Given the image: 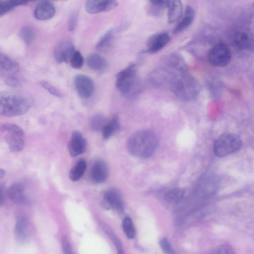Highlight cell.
<instances>
[{
	"label": "cell",
	"instance_id": "18",
	"mask_svg": "<svg viewBox=\"0 0 254 254\" xmlns=\"http://www.w3.org/2000/svg\"><path fill=\"white\" fill-rule=\"evenodd\" d=\"M234 43L241 50H251L254 47V39L253 36L245 30L238 31L235 33Z\"/></svg>",
	"mask_w": 254,
	"mask_h": 254
},
{
	"label": "cell",
	"instance_id": "39",
	"mask_svg": "<svg viewBox=\"0 0 254 254\" xmlns=\"http://www.w3.org/2000/svg\"><path fill=\"white\" fill-rule=\"evenodd\" d=\"M6 189L5 186L1 185V195H0V203L2 205L4 202L5 200V196L6 194Z\"/></svg>",
	"mask_w": 254,
	"mask_h": 254
},
{
	"label": "cell",
	"instance_id": "34",
	"mask_svg": "<svg viewBox=\"0 0 254 254\" xmlns=\"http://www.w3.org/2000/svg\"><path fill=\"white\" fill-rule=\"evenodd\" d=\"M160 244L165 254H176L167 238H162L161 240Z\"/></svg>",
	"mask_w": 254,
	"mask_h": 254
},
{
	"label": "cell",
	"instance_id": "2",
	"mask_svg": "<svg viewBox=\"0 0 254 254\" xmlns=\"http://www.w3.org/2000/svg\"><path fill=\"white\" fill-rule=\"evenodd\" d=\"M32 99L23 94L2 92L0 95V114L6 117L23 115L32 106Z\"/></svg>",
	"mask_w": 254,
	"mask_h": 254
},
{
	"label": "cell",
	"instance_id": "33",
	"mask_svg": "<svg viewBox=\"0 0 254 254\" xmlns=\"http://www.w3.org/2000/svg\"><path fill=\"white\" fill-rule=\"evenodd\" d=\"M210 254H235V252L231 245L223 244L217 247Z\"/></svg>",
	"mask_w": 254,
	"mask_h": 254
},
{
	"label": "cell",
	"instance_id": "30",
	"mask_svg": "<svg viewBox=\"0 0 254 254\" xmlns=\"http://www.w3.org/2000/svg\"><path fill=\"white\" fill-rule=\"evenodd\" d=\"M123 229L126 236L133 239L135 236V230L132 221L129 217H126L123 222Z\"/></svg>",
	"mask_w": 254,
	"mask_h": 254
},
{
	"label": "cell",
	"instance_id": "10",
	"mask_svg": "<svg viewBox=\"0 0 254 254\" xmlns=\"http://www.w3.org/2000/svg\"><path fill=\"white\" fill-rule=\"evenodd\" d=\"M74 83L77 92L81 97L88 99L92 95L95 86L90 77L83 74L78 75L75 77Z\"/></svg>",
	"mask_w": 254,
	"mask_h": 254
},
{
	"label": "cell",
	"instance_id": "31",
	"mask_svg": "<svg viewBox=\"0 0 254 254\" xmlns=\"http://www.w3.org/2000/svg\"><path fill=\"white\" fill-rule=\"evenodd\" d=\"M70 62L72 68L76 69H80L82 68L84 65V59L80 51H76L73 56H72Z\"/></svg>",
	"mask_w": 254,
	"mask_h": 254
},
{
	"label": "cell",
	"instance_id": "4",
	"mask_svg": "<svg viewBox=\"0 0 254 254\" xmlns=\"http://www.w3.org/2000/svg\"><path fill=\"white\" fill-rule=\"evenodd\" d=\"M242 146V140L237 135L231 133L225 134L215 140L213 152L217 157H225L237 152Z\"/></svg>",
	"mask_w": 254,
	"mask_h": 254
},
{
	"label": "cell",
	"instance_id": "13",
	"mask_svg": "<svg viewBox=\"0 0 254 254\" xmlns=\"http://www.w3.org/2000/svg\"><path fill=\"white\" fill-rule=\"evenodd\" d=\"M170 35L166 32H160L153 35L147 45V51L155 53L163 49L170 42Z\"/></svg>",
	"mask_w": 254,
	"mask_h": 254
},
{
	"label": "cell",
	"instance_id": "9",
	"mask_svg": "<svg viewBox=\"0 0 254 254\" xmlns=\"http://www.w3.org/2000/svg\"><path fill=\"white\" fill-rule=\"evenodd\" d=\"M19 64L6 54L0 53V76L6 80L16 77L19 71Z\"/></svg>",
	"mask_w": 254,
	"mask_h": 254
},
{
	"label": "cell",
	"instance_id": "36",
	"mask_svg": "<svg viewBox=\"0 0 254 254\" xmlns=\"http://www.w3.org/2000/svg\"><path fill=\"white\" fill-rule=\"evenodd\" d=\"M171 1L169 0H156V1H151L152 6L155 8L162 9L164 8H168Z\"/></svg>",
	"mask_w": 254,
	"mask_h": 254
},
{
	"label": "cell",
	"instance_id": "28",
	"mask_svg": "<svg viewBox=\"0 0 254 254\" xmlns=\"http://www.w3.org/2000/svg\"><path fill=\"white\" fill-rule=\"evenodd\" d=\"M108 122L106 118L101 114H97L93 116L90 122V126L92 130L99 132L103 130Z\"/></svg>",
	"mask_w": 254,
	"mask_h": 254
},
{
	"label": "cell",
	"instance_id": "19",
	"mask_svg": "<svg viewBox=\"0 0 254 254\" xmlns=\"http://www.w3.org/2000/svg\"><path fill=\"white\" fill-rule=\"evenodd\" d=\"M115 39V30L113 29L108 30L98 42L96 49L101 52L110 51L114 45Z\"/></svg>",
	"mask_w": 254,
	"mask_h": 254
},
{
	"label": "cell",
	"instance_id": "7",
	"mask_svg": "<svg viewBox=\"0 0 254 254\" xmlns=\"http://www.w3.org/2000/svg\"><path fill=\"white\" fill-rule=\"evenodd\" d=\"M231 59V52L229 46L225 43L215 45L209 50L208 60L210 64L216 67L227 66Z\"/></svg>",
	"mask_w": 254,
	"mask_h": 254
},
{
	"label": "cell",
	"instance_id": "32",
	"mask_svg": "<svg viewBox=\"0 0 254 254\" xmlns=\"http://www.w3.org/2000/svg\"><path fill=\"white\" fill-rule=\"evenodd\" d=\"M40 84L50 94L59 98L62 97L63 95L61 92L49 82L42 81L40 82Z\"/></svg>",
	"mask_w": 254,
	"mask_h": 254
},
{
	"label": "cell",
	"instance_id": "6",
	"mask_svg": "<svg viewBox=\"0 0 254 254\" xmlns=\"http://www.w3.org/2000/svg\"><path fill=\"white\" fill-rule=\"evenodd\" d=\"M1 131L11 152L18 153L23 150L24 136L21 128L14 124L7 123L2 125Z\"/></svg>",
	"mask_w": 254,
	"mask_h": 254
},
{
	"label": "cell",
	"instance_id": "27",
	"mask_svg": "<svg viewBox=\"0 0 254 254\" xmlns=\"http://www.w3.org/2000/svg\"><path fill=\"white\" fill-rule=\"evenodd\" d=\"M185 190L181 188H174L168 191L165 195L166 201L171 204H176L183 199Z\"/></svg>",
	"mask_w": 254,
	"mask_h": 254
},
{
	"label": "cell",
	"instance_id": "5",
	"mask_svg": "<svg viewBox=\"0 0 254 254\" xmlns=\"http://www.w3.org/2000/svg\"><path fill=\"white\" fill-rule=\"evenodd\" d=\"M137 80V69L132 64L118 72L116 76V87L124 96H129L134 90Z\"/></svg>",
	"mask_w": 254,
	"mask_h": 254
},
{
	"label": "cell",
	"instance_id": "22",
	"mask_svg": "<svg viewBox=\"0 0 254 254\" xmlns=\"http://www.w3.org/2000/svg\"><path fill=\"white\" fill-rule=\"evenodd\" d=\"M87 64L89 67L94 70L101 71L105 69L108 65L107 60L100 55L93 53L87 58Z\"/></svg>",
	"mask_w": 254,
	"mask_h": 254
},
{
	"label": "cell",
	"instance_id": "15",
	"mask_svg": "<svg viewBox=\"0 0 254 254\" xmlns=\"http://www.w3.org/2000/svg\"><path fill=\"white\" fill-rule=\"evenodd\" d=\"M102 205L107 209H114L118 211L123 209V202L120 193L113 189L104 192Z\"/></svg>",
	"mask_w": 254,
	"mask_h": 254
},
{
	"label": "cell",
	"instance_id": "35",
	"mask_svg": "<svg viewBox=\"0 0 254 254\" xmlns=\"http://www.w3.org/2000/svg\"><path fill=\"white\" fill-rule=\"evenodd\" d=\"M78 17L77 13H72L70 15L68 21V28L69 31H72L75 30L78 21Z\"/></svg>",
	"mask_w": 254,
	"mask_h": 254
},
{
	"label": "cell",
	"instance_id": "17",
	"mask_svg": "<svg viewBox=\"0 0 254 254\" xmlns=\"http://www.w3.org/2000/svg\"><path fill=\"white\" fill-rule=\"evenodd\" d=\"M55 13L54 4L49 1L39 2L35 7L34 17L39 20L45 21L52 18Z\"/></svg>",
	"mask_w": 254,
	"mask_h": 254
},
{
	"label": "cell",
	"instance_id": "21",
	"mask_svg": "<svg viewBox=\"0 0 254 254\" xmlns=\"http://www.w3.org/2000/svg\"><path fill=\"white\" fill-rule=\"evenodd\" d=\"M195 17L194 9L190 5H187L185 10V16L175 27L174 32L178 34L184 31L189 28L193 22Z\"/></svg>",
	"mask_w": 254,
	"mask_h": 254
},
{
	"label": "cell",
	"instance_id": "29",
	"mask_svg": "<svg viewBox=\"0 0 254 254\" xmlns=\"http://www.w3.org/2000/svg\"><path fill=\"white\" fill-rule=\"evenodd\" d=\"M20 38L26 44L30 45L33 43L35 38V31L30 25H25L20 32Z\"/></svg>",
	"mask_w": 254,
	"mask_h": 254
},
{
	"label": "cell",
	"instance_id": "11",
	"mask_svg": "<svg viewBox=\"0 0 254 254\" xmlns=\"http://www.w3.org/2000/svg\"><path fill=\"white\" fill-rule=\"evenodd\" d=\"M87 149V141L79 131L72 133L68 144V150L71 157H76L83 154Z\"/></svg>",
	"mask_w": 254,
	"mask_h": 254
},
{
	"label": "cell",
	"instance_id": "3",
	"mask_svg": "<svg viewBox=\"0 0 254 254\" xmlns=\"http://www.w3.org/2000/svg\"><path fill=\"white\" fill-rule=\"evenodd\" d=\"M170 89L176 97L185 101L195 99L200 92L198 83L187 72L175 77L170 84Z\"/></svg>",
	"mask_w": 254,
	"mask_h": 254
},
{
	"label": "cell",
	"instance_id": "23",
	"mask_svg": "<svg viewBox=\"0 0 254 254\" xmlns=\"http://www.w3.org/2000/svg\"><path fill=\"white\" fill-rule=\"evenodd\" d=\"M28 223L24 218L20 219L17 222L15 233L17 239L21 242H24L28 237Z\"/></svg>",
	"mask_w": 254,
	"mask_h": 254
},
{
	"label": "cell",
	"instance_id": "38",
	"mask_svg": "<svg viewBox=\"0 0 254 254\" xmlns=\"http://www.w3.org/2000/svg\"><path fill=\"white\" fill-rule=\"evenodd\" d=\"M6 83L9 86L17 87L20 85V82L17 77L10 78L5 80Z\"/></svg>",
	"mask_w": 254,
	"mask_h": 254
},
{
	"label": "cell",
	"instance_id": "25",
	"mask_svg": "<svg viewBox=\"0 0 254 254\" xmlns=\"http://www.w3.org/2000/svg\"><path fill=\"white\" fill-rule=\"evenodd\" d=\"M119 128V121L117 116H115L109 121L102 130L103 138L107 139L111 138Z\"/></svg>",
	"mask_w": 254,
	"mask_h": 254
},
{
	"label": "cell",
	"instance_id": "16",
	"mask_svg": "<svg viewBox=\"0 0 254 254\" xmlns=\"http://www.w3.org/2000/svg\"><path fill=\"white\" fill-rule=\"evenodd\" d=\"M108 176V167L104 162L98 161L93 164L90 172V178L92 183L102 184L107 179Z\"/></svg>",
	"mask_w": 254,
	"mask_h": 254
},
{
	"label": "cell",
	"instance_id": "12",
	"mask_svg": "<svg viewBox=\"0 0 254 254\" xmlns=\"http://www.w3.org/2000/svg\"><path fill=\"white\" fill-rule=\"evenodd\" d=\"M118 5L116 1H101V0H89L85 4L86 11L91 14L110 11Z\"/></svg>",
	"mask_w": 254,
	"mask_h": 254
},
{
	"label": "cell",
	"instance_id": "26",
	"mask_svg": "<svg viewBox=\"0 0 254 254\" xmlns=\"http://www.w3.org/2000/svg\"><path fill=\"white\" fill-rule=\"evenodd\" d=\"M27 3H28V1H16V0L0 1V16L5 15L15 7L24 5Z\"/></svg>",
	"mask_w": 254,
	"mask_h": 254
},
{
	"label": "cell",
	"instance_id": "20",
	"mask_svg": "<svg viewBox=\"0 0 254 254\" xmlns=\"http://www.w3.org/2000/svg\"><path fill=\"white\" fill-rule=\"evenodd\" d=\"M167 8V21L169 23H174L182 18L184 13V6L182 2L178 0L171 1Z\"/></svg>",
	"mask_w": 254,
	"mask_h": 254
},
{
	"label": "cell",
	"instance_id": "8",
	"mask_svg": "<svg viewBox=\"0 0 254 254\" xmlns=\"http://www.w3.org/2000/svg\"><path fill=\"white\" fill-rule=\"evenodd\" d=\"M75 51L73 42L70 40H64L56 46L54 57L55 61L59 63H69Z\"/></svg>",
	"mask_w": 254,
	"mask_h": 254
},
{
	"label": "cell",
	"instance_id": "24",
	"mask_svg": "<svg viewBox=\"0 0 254 254\" xmlns=\"http://www.w3.org/2000/svg\"><path fill=\"white\" fill-rule=\"evenodd\" d=\"M87 168L86 162L83 159L78 161L69 172V178L73 182L80 180L84 174Z\"/></svg>",
	"mask_w": 254,
	"mask_h": 254
},
{
	"label": "cell",
	"instance_id": "37",
	"mask_svg": "<svg viewBox=\"0 0 254 254\" xmlns=\"http://www.w3.org/2000/svg\"><path fill=\"white\" fill-rule=\"evenodd\" d=\"M63 250L64 254H74L72 252L69 242L65 236H63L62 240Z\"/></svg>",
	"mask_w": 254,
	"mask_h": 254
},
{
	"label": "cell",
	"instance_id": "1",
	"mask_svg": "<svg viewBox=\"0 0 254 254\" xmlns=\"http://www.w3.org/2000/svg\"><path fill=\"white\" fill-rule=\"evenodd\" d=\"M159 146L157 136L152 132L140 131L133 134L129 139L127 148L132 155L139 158L146 159L152 157Z\"/></svg>",
	"mask_w": 254,
	"mask_h": 254
},
{
	"label": "cell",
	"instance_id": "40",
	"mask_svg": "<svg viewBox=\"0 0 254 254\" xmlns=\"http://www.w3.org/2000/svg\"><path fill=\"white\" fill-rule=\"evenodd\" d=\"M5 175V171L2 169L0 170V179H2Z\"/></svg>",
	"mask_w": 254,
	"mask_h": 254
},
{
	"label": "cell",
	"instance_id": "14",
	"mask_svg": "<svg viewBox=\"0 0 254 254\" xmlns=\"http://www.w3.org/2000/svg\"><path fill=\"white\" fill-rule=\"evenodd\" d=\"M23 185L21 184L12 185L7 190V196L14 203L23 206L30 204L31 201L26 195Z\"/></svg>",
	"mask_w": 254,
	"mask_h": 254
}]
</instances>
